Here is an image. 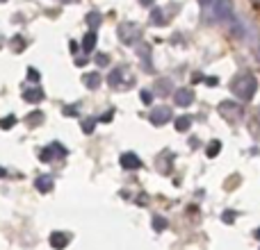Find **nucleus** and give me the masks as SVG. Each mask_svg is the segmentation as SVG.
Returning a JSON list of instances; mask_svg holds the SVG:
<instances>
[{
    "mask_svg": "<svg viewBox=\"0 0 260 250\" xmlns=\"http://www.w3.org/2000/svg\"><path fill=\"white\" fill-rule=\"evenodd\" d=\"M231 89H233V94L238 96L240 100H251L253 96H256L258 80L253 77V73H240V75L233 80Z\"/></svg>",
    "mask_w": 260,
    "mask_h": 250,
    "instance_id": "obj_1",
    "label": "nucleus"
},
{
    "mask_svg": "<svg viewBox=\"0 0 260 250\" xmlns=\"http://www.w3.org/2000/svg\"><path fill=\"white\" fill-rule=\"evenodd\" d=\"M117 32H119V39H121L123 44H128V46L137 44V39L142 36V30H139V25H137V23H130V21L121 23Z\"/></svg>",
    "mask_w": 260,
    "mask_h": 250,
    "instance_id": "obj_2",
    "label": "nucleus"
},
{
    "mask_svg": "<svg viewBox=\"0 0 260 250\" xmlns=\"http://www.w3.org/2000/svg\"><path fill=\"white\" fill-rule=\"evenodd\" d=\"M212 12H215V18H219V21L233 18V0H212Z\"/></svg>",
    "mask_w": 260,
    "mask_h": 250,
    "instance_id": "obj_3",
    "label": "nucleus"
},
{
    "mask_svg": "<svg viewBox=\"0 0 260 250\" xmlns=\"http://www.w3.org/2000/svg\"><path fill=\"white\" fill-rule=\"evenodd\" d=\"M174 103L178 105V107H189V105L194 103V91L192 89H176L174 91Z\"/></svg>",
    "mask_w": 260,
    "mask_h": 250,
    "instance_id": "obj_4",
    "label": "nucleus"
},
{
    "mask_svg": "<svg viewBox=\"0 0 260 250\" xmlns=\"http://www.w3.org/2000/svg\"><path fill=\"white\" fill-rule=\"evenodd\" d=\"M148 121L153 125H165L167 121H171V109L169 107H155L148 116Z\"/></svg>",
    "mask_w": 260,
    "mask_h": 250,
    "instance_id": "obj_5",
    "label": "nucleus"
},
{
    "mask_svg": "<svg viewBox=\"0 0 260 250\" xmlns=\"http://www.w3.org/2000/svg\"><path fill=\"white\" fill-rule=\"evenodd\" d=\"M219 114L221 116H229V121H240L242 109H240L238 105H233V103H221L219 105Z\"/></svg>",
    "mask_w": 260,
    "mask_h": 250,
    "instance_id": "obj_6",
    "label": "nucleus"
},
{
    "mask_svg": "<svg viewBox=\"0 0 260 250\" xmlns=\"http://www.w3.org/2000/svg\"><path fill=\"white\" fill-rule=\"evenodd\" d=\"M119 161H121V166L126 171H137L139 166H142V159H139L135 152H123V155L119 157Z\"/></svg>",
    "mask_w": 260,
    "mask_h": 250,
    "instance_id": "obj_7",
    "label": "nucleus"
},
{
    "mask_svg": "<svg viewBox=\"0 0 260 250\" xmlns=\"http://www.w3.org/2000/svg\"><path fill=\"white\" fill-rule=\"evenodd\" d=\"M82 85L91 91L99 89L101 87V73H85V75H82Z\"/></svg>",
    "mask_w": 260,
    "mask_h": 250,
    "instance_id": "obj_8",
    "label": "nucleus"
},
{
    "mask_svg": "<svg viewBox=\"0 0 260 250\" xmlns=\"http://www.w3.org/2000/svg\"><path fill=\"white\" fill-rule=\"evenodd\" d=\"M67 243H69V234H64V232H53L50 234V246H53L55 250L67 248Z\"/></svg>",
    "mask_w": 260,
    "mask_h": 250,
    "instance_id": "obj_9",
    "label": "nucleus"
},
{
    "mask_svg": "<svg viewBox=\"0 0 260 250\" xmlns=\"http://www.w3.org/2000/svg\"><path fill=\"white\" fill-rule=\"evenodd\" d=\"M35 187L39 189L41 193H48L50 189H53V178H50V175H39V178L35 180Z\"/></svg>",
    "mask_w": 260,
    "mask_h": 250,
    "instance_id": "obj_10",
    "label": "nucleus"
},
{
    "mask_svg": "<svg viewBox=\"0 0 260 250\" xmlns=\"http://www.w3.org/2000/svg\"><path fill=\"white\" fill-rule=\"evenodd\" d=\"M171 91H174V85H171L169 77H160L157 85H155V94L157 96H167V94H171Z\"/></svg>",
    "mask_w": 260,
    "mask_h": 250,
    "instance_id": "obj_11",
    "label": "nucleus"
},
{
    "mask_svg": "<svg viewBox=\"0 0 260 250\" xmlns=\"http://www.w3.org/2000/svg\"><path fill=\"white\" fill-rule=\"evenodd\" d=\"M23 98H25L27 103H39V100L44 98V91L37 89V87H35V89H25V91H23Z\"/></svg>",
    "mask_w": 260,
    "mask_h": 250,
    "instance_id": "obj_12",
    "label": "nucleus"
},
{
    "mask_svg": "<svg viewBox=\"0 0 260 250\" xmlns=\"http://www.w3.org/2000/svg\"><path fill=\"white\" fill-rule=\"evenodd\" d=\"M96 48V32H87L85 39H82V50L85 53H91Z\"/></svg>",
    "mask_w": 260,
    "mask_h": 250,
    "instance_id": "obj_13",
    "label": "nucleus"
},
{
    "mask_svg": "<svg viewBox=\"0 0 260 250\" xmlns=\"http://www.w3.org/2000/svg\"><path fill=\"white\" fill-rule=\"evenodd\" d=\"M174 125H176V130H178V132H187L189 125H192V118H189V116H178Z\"/></svg>",
    "mask_w": 260,
    "mask_h": 250,
    "instance_id": "obj_14",
    "label": "nucleus"
},
{
    "mask_svg": "<svg viewBox=\"0 0 260 250\" xmlns=\"http://www.w3.org/2000/svg\"><path fill=\"white\" fill-rule=\"evenodd\" d=\"M80 128H82V132L85 134H91L94 132V128H96V118H85V121L80 123Z\"/></svg>",
    "mask_w": 260,
    "mask_h": 250,
    "instance_id": "obj_15",
    "label": "nucleus"
},
{
    "mask_svg": "<svg viewBox=\"0 0 260 250\" xmlns=\"http://www.w3.org/2000/svg\"><path fill=\"white\" fill-rule=\"evenodd\" d=\"M221 152V143L219 141H210L208 143V157H217Z\"/></svg>",
    "mask_w": 260,
    "mask_h": 250,
    "instance_id": "obj_16",
    "label": "nucleus"
},
{
    "mask_svg": "<svg viewBox=\"0 0 260 250\" xmlns=\"http://www.w3.org/2000/svg\"><path fill=\"white\" fill-rule=\"evenodd\" d=\"M119 82H121V68H114L110 73V87H119Z\"/></svg>",
    "mask_w": 260,
    "mask_h": 250,
    "instance_id": "obj_17",
    "label": "nucleus"
},
{
    "mask_svg": "<svg viewBox=\"0 0 260 250\" xmlns=\"http://www.w3.org/2000/svg\"><path fill=\"white\" fill-rule=\"evenodd\" d=\"M153 228H155L157 232L167 230V219H162V216H153Z\"/></svg>",
    "mask_w": 260,
    "mask_h": 250,
    "instance_id": "obj_18",
    "label": "nucleus"
},
{
    "mask_svg": "<svg viewBox=\"0 0 260 250\" xmlns=\"http://www.w3.org/2000/svg\"><path fill=\"white\" fill-rule=\"evenodd\" d=\"M87 23H89V27H91V32H94V27L99 25L101 23V14L99 12H94V14H89V16H87Z\"/></svg>",
    "mask_w": 260,
    "mask_h": 250,
    "instance_id": "obj_19",
    "label": "nucleus"
},
{
    "mask_svg": "<svg viewBox=\"0 0 260 250\" xmlns=\"http://www.w3.org/2000/svg\"><path fill=\"white\" fill-rule=\"evenodd\" d=\"M151 21H153V23H157V25H162V23H165L162 9H153V12H151Z\"/></svg>",
    "mask_w": 260,
    "mask_h": 250,
    "instance_id": "obj_20",
    "label": "nucleus"
},
{
    "mask_svg": "<svg viewBox=\"0 0 260 250\" xmlns=\"http://www.w3.org/2000/svg\"><path fill=\"white\" fill-rule=\"evenodd\" d=\"M14 123H16V118H14V116H5L3 121H0V128H3V130H9V128H14Z\"/></svg>",
    "mask_w": 260,
    "mask_h": 250,
    "instance_id": "obj_21",
    "label": "nucleus"
},
{
    "mask_svg": "<svg viewBox=\"0 0 260 250\" xmlns=\"http://www.w3.org/2000/svg\"><path fill=\"white\" fill-rule=\"evenodd\" d=\"M96 64H99V66H108L110 64V55H96Z\"/></svg>",
    "mask_w": 260,
    "mask_h": 250,
    "instance_id": "obj_22",
    "label": "nucleus"
},
{
    "mask_svg": "<svg viewBox=\"0 0 260 250\" xmlns=\"http://www.w3.org/2000/svg\"><path fill=\"white\" fill-rule=\"evenodd\" d=\"M41 118H44V114H41V112H35L30 118H27V121H30V125H39Z\"/></svg>",
    "mask_w": 260,
    "mask_h": 250,
    "instance_id": "obj_23",
    "label": "nucleus"
},
{
    "mask_svg": "<svg viewBox=\"0 0 260 250\" xmlns=\"http://www.w3.org/2000/svg\"><path fill=\"white\" fill-rule=\"evenodd\" d=\"M142 103L144 105H151L153 103V94H151V91H142Z\"/></svg>",
    "mask_w": 260,
    "mask_h": 250,
    "instance_id": "obj_24",
    "label": "nucleus"
},
{
    "mask_svg": "<svg viewBox=\"0 0 260 250\" xmlns=\"http://www.w3.org/2000/svg\"><path fill=\"white\" fill-rule=\"evenodd\" d=\"M27 75H30V80H39V73H37L35 68H30V71H27Z\"/></svg>",
    "mask_w": 260,
    "mask_h": 250,
    "instance_id": "obj_25",
    "label": "nucleus"
},
{
    "mask_svg": "<svg viewBox=\"0 0 260 250\" xmlns=\"http://www.w3.org/2000/svg\"><path fill=\"white\" fill-rule=\"evenodd\" d=\"M224 221H226V223H233V221H235V214H224Z\"/></svg>",
    "mask_w": 260,
    "mask_h": 250,
    "instance_id": "obj_26",
    "label": "nucleus"
},
{
    "mask_svg": "<svg viewBox=\"0 0 260 250\" xmlns=\"http://www.w3.org/2000/svg\"><path fill=\"white\" fill-rule=\"evenodd\" d=\"M110 118H112V112H108L103 118H101V121H103V123H110Z\"/></svg>",
    "mask_w": 260,
    "mask_h": 250,
    "instance_id": "obj_27",
    "label": "nucleus"
},
{
    "mask_svg": "<svg viewBox=\"0 0 260 250\" xmlns=\"http://www.w3.org/2000/svg\"><path fill=\"white\" fill-rule=\"evenodd\" d=\"M206 82H208V85H210V87H215V85H217V77H208Z\"/></svg>",
    "mask_w": 260,
    "mask_h": 250,
    "instance_id": "obj_28",
    "label": "nucleus"
},
{
    "mask_svg": "<svg viewBox=\"0 0 260 250\" xmlns=\"http://www.w3.org/2000/svg\"><path fill=\"white\" fill-rule=\"evenodd\" d=\"M139 3H142V5H151L153 0H139Z\"/></svg>",
    "mask_w": 260,
    "mask_h": 250,
    "instance_id": "obj_29",
    "label": "nucleus"
},
{
    "mask_svg": "<svg viewBox=\"0 0 260 250\" xmlns=\"http://www.w3.org/2000/svg\"><path fill=\"white\" fill-rule=\"evenodd\" d=\"M210 3H212V0H201V5H206V7H208Z\"/></svg>",
    "mask_w": 260,
    "mask_h": 250,
    "instance_id": "obj_30",
    "label": "nucleus"
},
{
    "mask_svg": "<svg viewBox=\"0 0 260 250\" xmlns=\"http://www.w3.org/2000/svg\"><path fill=\"white\" fill-rule=\"evenodd\" d=\"M0 178H5V169H0Z\"/></svg>",
    "mask_w": 260,
    "mask_h": 250,
    "instance_id": "obj_31",
    "label": "nucleus"
},
{
    "mask_svg": "<svg viewBox=\"0 0 260 250\" xmlns=\"http://www.w3.org/2000/svg\"><path fill=\"white\" fill-rule=\"evenodd\" d=\"M256 239H260V230H258V232H256Z\"/></svg>",
    "mask_w": 260,
    "mask_h": 250,
    "instance_id": "obj_32",
    "label": "nucleus"
},
{
    "mask_svg": "<svg viewBox=\"0 0 260 250\" xmlns=\"http://www.w3.org/2000/svg\"><path fill=\"white\" fill-rule=\"evenodd\" d=\"M253 3H260V0H253Z\"/></svg>",
    "mask_w": 260,
    "mask_h": 250,
    "instance_id": "obj_33",
    "label": "nucleus"
}]
</instances>
